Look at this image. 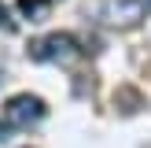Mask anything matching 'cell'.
Instances as JSON below:
<instances>
[{"label":"cell","instance_id":"6da1fadb","mask_svg":"<svg viewBox=\"0 0 151 148\" xmlns=\"http://www.w3.org/2000/svg\"><path fill=\"white\" fill-rule=\"evenodd\" d=\"M29 56L37 63H74L81 56V48H78V41L70 33H48V37L29 44Z\"/></svg>","mask_w":151,"mask_h":148},{"label":"cell","instance_id":"7a4b0ae2","mask_svg":"<svg viewBox=\"0 0 151 148\" xmlns=\"http://www.w3.org/2000/svg\"><path fill=\"white\" fill-rule=\"evenodd\" d=\"M44 100L41 96H29V93H19V96H11L7 100V107H4V122L11 126V130H29V126H37L44 118Z\"/></svg>","mask_w":151,"mask_h":148},{"label":"cell","instance_id":"3957f363","mask_svg":"<svg viewBox=\"0 0 151 148\" xmlns=\"http://www.w3.org/2000/svg\"><path fill=\"white\" fill-rule=\"evenodd\" d=\"M19 11H22V19H29V22H44L48 11H52V4L48 0H19Z\"/></svg>","mask_w":151,"mask_h":148},{"label":"cell","instance_id":"277c9868","mask_svg":"<svg viewBox=\"0 0 151 148\" xmlns=\"http://www.w3.org/2000/svg\"><path fill=\"white\" fill-rule=\"evenodd\" d=\"M147 4H151V0H147Z\"/></svg>","mask_w":151,"mask_h":148}]
</instances>
